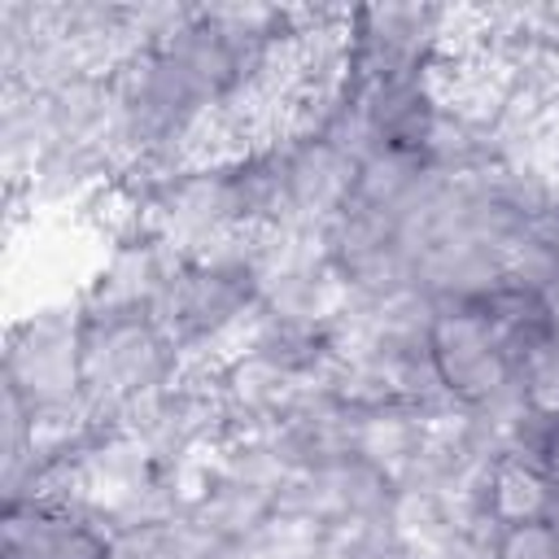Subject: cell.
Here are the masks:
<instances>
[{
    "label": "cell",
    "instance_id": "obj_2",
    "mask_svg": "<svg viewBox=\"0 0 559 559\" xmlns=\"http://www.w3.org/2000/svg\"><path fill=\"white\" fill-rule=\"evenodd\" d=\"M493 559H559V542L546 520H520L502 528Z\"/></svg>",
    "mask_w": 559,
    "mask_h": 559
},
{
    "label": "cell",
    "instance_id": "obj_1",
    "mask_svg": "<svg viewBox=\"0 0 559 559\" xmlns=\"http://www.w3.org/2000/svg\"><path fill=\"white\" fill-rule=\"evenodd\" d=\"M428 354H432V367H437L441 384L454 397L489 402L493 393L515 384L493 323L472 301L459 306V310L432 314V323H428Z\"/></svg>",
    "mask_w": 559,
    "mask_h": 559
}]
</instances>
